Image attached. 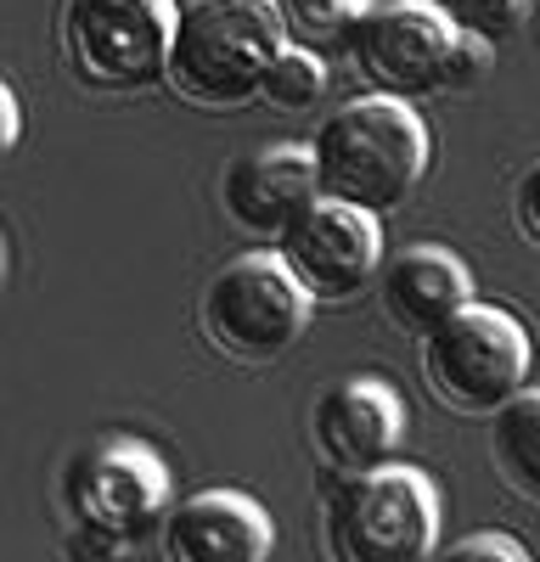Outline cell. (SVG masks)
Masks as SVG:
<instances>
[{"mask_svg":"<svg viewBox=\"0 0 540 562\" xmlns=\"http://www.w3.org/2000/svg\"><path fill=\"white\" fill-rule=\"evenodd\" d=\"M57 512L68 524V557L113 562L169 518V467L153 445L113 434L79 445L57 473Z\"/></svg>","mask_w":540,"mask_h":562,"instance_id":"obj_1","label":"cell"},{"mask_svg":"<svg viewBox=\"0 0 540 562\" xmlns=\"http://www.w3.org/2000/svg\"><path fill=\"white\" fill-rule=\"evenodd\" d=\"M310 153L315 175H322V198L355 203L367 214H394L423 186L434 140L405 97L372 90V97H355L327 113L322 130L310 135Z\"/></svg>","mask_w":540,"mask_h":562,"instance_id":"obj_2","label":"cell"},{"mask_svg":"<svg viewBox=\"0 0 540 562\" xmlns=\"http://www.w3.org/2000/svg\"><path fill=\"white\" fill-rule=\"evenodd\" d=\"M282 45L288 23L277 0H187L164 85L198 113H237L259 102Z\"/></svg>","mask_w":540,"mask_h":562,"instance_id":"obj_3","label":"cell"},{"mask_svg":"<svg viewBox=\"0 0 540 562\" xmlns=\"http://www.w3.org/2000/svg\"><path fill=\"white\" fill-rule=\"evenodd\" d=\"M322 540L333 562H423L439 551V490L405 461L333 473L322 495Z\"/></svg>","mask_w":540,"mask_h":562,"instance_id":"obj_4","label":"cell"},{"mask_svg":"<svg viewBox=\"0 0 540 562\" xmlns=\"http://www.w3.org/2000/svg\"><path fill=\"white\" fill-rule=\"evenodd\" d=\"M310 310L315 299L288 270V259L277 248H254L209 276V288L198 299V326L220 360L270 366L304 338Z\"/></svg>","mask_w":540,"mask_h":562,"instance_id":"obj_5","label":"cell"},{"mask_svg":"<svg viewBox=\"0 0 540 562\" xmlns=\"http://www.w3.org/2000/svg\"><path fill=\"white\" fill-rule=\"evenodd\" d=\"M535 366L529 326L502 304H468L423 338V383L457 416H495Z\"/></svg>","mask_w":540,"mask_h":562,"instance_id":"obj_6","label":"cell"},{"mask_svg":"<svg viewBox=\"0 0 540 562\" xmlns=\"http://www.w3.org/2000/svg\"><path fill=\"white\" fill-rule=\"evenodd\" d=\"M175 23V0H63V57L79 85L124 97L164 79Z\"/></svg>","mask_w":540,"mask_h":562,"instance_id":"obj_7","label":"cell"},{"mask_svg":"<svg viewBox=\"0 0 540 562\" xmlns=\"http://www.w3.org/2000/svg\"><path fill=\"white\" fill-rule=\"evenodd\" d=\"M457 40H462V29L450 18V7H434V0H389V7H378L360 23L349 57L372 90L417 102V97H445Z\"/></svg>","mask_w":540,"mask_h":562,"instance_id":"obj_8","label":"cell"},{"mask_svg":"<svg viewBox=\"0 0 540 562\" xmlns=\"http://www.w3.org/2000/svg\"><path fill=\"white\" fill-rule=\"evenodd\" d=\"M383 214H367L355 203L322 198L315 209H304L288 231L277 254L288 259V270L304 281V293L315 304H349L383 276Z\"/></svg>","mask_w":540,"mask_h":562,"instance_id":"obj_9","label":"cell"},{"mask_svg":"<svg viewBox=\"0 0 540 562\" xmlns=\"http://www.w3.org/2000/svg\"><path fill=\"white\" fill-rule=\"evenodd\" d=\"M322 203V175H315L310 140H277V147H254L220 175V209L248 243H282V231Z\"/></svg>","mask_w":540,"mask_h":562,"instance_id":"obj_10","label":"cell"},{"mask_svg":"<svg viewBox=\"0 0 540 562\" xmlns=\"http://www.w3.org/2000/svg\"><path fill=\"white\" fill-rule=\"evenodd\" d=\"M405 439V400L383 378H344L310 411V450L327 473H367L394 461Z\"/></svg>","mask_w":540,"mask_h":562,"instance_id":"obj_11","label":"cell"},{"mask_svg":"<svg viewBox=\"0 0 540 562\" xmlns=\"http://www.w3.org/2000/svg\"><path fill=\"white\" fill-rule=\"evenodd\" d=\"M270 546H277V524L243 490H203L169 506L158 529V551L169 562H265Z\"/></svg>","mask_w":540,"mask_h":562,"instance_id":"obj_12","label":"cell"},{"mask_svg":"<svg viewBox=\"0 0 540 562\" xmlns=\"http://www.w3.org/2000/svg\"><path fill=\"white\" fill-rule=\"evenodd\" d=\"M378 304H383V321L405 338H428L439 326L473 304V276L468 265L439 248V243H423V248H405L400 259L383 265L378 276Z\"/></svg>","mask_w":540,"mask_h":562,"instance_id":"obj_13","label":"cell"},{"mask_svg":"<svg viewBox=\"0 0 540 562\" xmlns=\"http://www.w3.org/2000/svg\"><path fill=\"white\" fill-rule=\"evenodd\" d=\"M490 467L502 490L540 506V389H518L490 416Z\"/></svg>","mask_w":540,"mask_h":562,"instance_id":"obj_14","label":"cell"},{"mask_svg":"<svg viewBox=\"0 0 540 562\" xmlns=\"http://www.w3.org/2000/svg\"><path fill=\"white\" fill-rule=\"evenodd\" d=\"M277 7H282L288 40L293 45H310V52H322V57L355 45L360 23L378 12L372 0H277Z\"/></svg>","mask_w":540,"mask_h":562,"instance_id":"obj_15","label":"cell"},{"mask_svg":"<svg viewBox=\"0 0 540 562\" xmlns=\"http://www.w3.org/2000/svg\"><path fill=\"white\" fill-rule=\"evenodd\" d=\"M322 97H327V57L310 52V45H293V40H288L282 57L270 63V74H265L259 102L277 108V113H310Z\"/></svg>","mask_w":540,"mask_h":562,"instance_id":"obj_16","label":"cell"},{"mask_svg":"<svg viewBox=\"0 0 540 562\" xmlns=\"http://www.w3.org/2000/svg\"><path fill=\"white\" fill-rule=\"evenodd\" d=\"M529 7H535V0H450V18H457L462 34H479L490 45H507L529 23Z\"/></svg>","mask_w":540,"mask_h":562,"instance_id":"obj_17","label":"cell"},{"mask_svg":"<svg viewBox=\"0 0 540 562\" xmlns=\"http://www.w3.org/2000/svg\"><path fill=\"white\" fill-rule=\"evenodd\" d=\"M495 52L502 45H490L479 34H462L457 40V57H450V79H445V97H468V90H479L495 68Z\"/></svg>","mask_w":540,"mask_h":562,"instance_id":"obj_18","label":"cell"},{"mask_svg":"<svg viewBox=\"0 0 540 562\" xmlns=\"http://www.w3.org/2000/svg\"><path fill=\"white\" fill-rule=\"evenodd\" d=\"M513 225H518V237L540 254V158L513 180Z\"/></svg>","mask_w":540,"mask_h":562,"instance_id":"obj_19","label":"cell"},{"mask_svg":"<svg viewBox=\"0 0 540 562\" xmlns=\"http://www.w3.org/2000/svg\"><path fill=\"white\" fill-rule=\"evenodd\" d=\"M450 557H462V562H479V557H502V562H529V546L513 540V535H468L450 546Z\"/></svg>","mask_w":540,"mask_h":562,"instance_id":"obj_20","label":"cell"},{"mask_svg":"<svg viewBox=\"0 0 540 562\" xmlns=\"http://www.w3.org/2000/svg\"><path fill=\"white\" fill-rule=\"evenodd\" d=\"M18 124H23V108H18V90L0 85V147H18Z\"/></svg>","mask_w":540,"mask_h":562,"instance_id":"obj_21","label":"cell"}]
</instances>
